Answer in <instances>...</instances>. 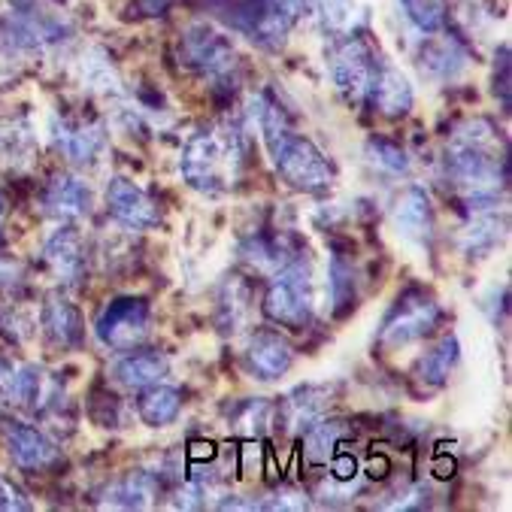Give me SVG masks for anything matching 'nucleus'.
<instances>
[{
    "label": "nucleus",
    "instance_id": "obj_36",
    "mask_svg": "<svg viewBox=\"0 0 512 512\" xmlns=\"http://www.w3.org/2000/svg\"><path fill=\"white\" fill-rule=\"evenodd\" d=\"M452 470H455V461H443V458H437V461H434V473H437L440 479L452 476Z\"/></svg>",
    "mask_w": 512,
    "mask_h": 512
},
{
    "label": "nucleus",
    "instance_id": "obj_37",
    "mask_svg": "<svg viewBox=\"0 0 512 512\" xmlns=\"http://www.w3.org/2000/svg\"><path fill=\"white\" fill-rule=\"evenodd\" d=\"M4 219H7V203H4V197H0V225H4Z\"/></svg>",
    "mask_w": 512,
    "mask_h": 512
},
{
    "label": "nucleus",
    "instance_id": "obj_11",
    "mask_svg": "<svg viewBox=\"0 0 512 512\" xmlns=\"http://www.w3.org/2000/svg\"><path fill=\"white\" fill-rule=\"evenodd\" d=\"M364 104H370L385 119H400L413 110V88H409V82L400 70L376 64Z\"/></svg>",
    "mask_w": 512,
    "mask_h": 512
},
{
    "label": "nucleus",
    "instance_id": "obj_15",
    "mask_svg": "<svg viewBox=\"0 0 512 512\" xmlns=\"http://www.w3.org/2000/svg\"><path fill=\"white\" fill-rule=\"evenodd\" d=\"M91 207V194L76 176H55L46 188V210L58 219H79Z\"/></svg>",
    "mask_w": 512,
    "mask_h": 512
},
{
    "label": "nucleus",
    "instance_id": "obj_9",
    "mask_svg": "<svg viewBox=\"0 0 512 512\" xmlns=\"http://www.w3.org/2000/svg\"><path fill=\"white\" fill-rule=\"evenodd\" d=\"M373 73H376V58L361 37H349L331 52V76L349 104L355 107L364 104Z\"/></svg>",
    "mask_w": 512,
    "mask_h": 512
},
{
    "label": "nucleus",
    "instance_id": "obj_22",
    "mask_svg": "<svg viewBox=\"0 0 512 512\" xmlns=\"http://www.w3.org/2000/svg\"><path fill=\"white\" fill-rule=\"evenodd\" d=\"M140 419L152 428H164L170 425L176 416H179V409H182V394L170 385H149L140 397Z\"/></svg>",
    "mask_w": 512,
    "mask_h": 512
},
{
    "label": "nucleus",
    "instance_id": "obj_18",
    "mask_svg": "<svg viewBox=\"0 0 512 512\" xmlns=\"http://www.w3.org/2000/svg\"><path fill=\"white\" fill-rule=\"evenodd\" d=\"M61 152L73 161V164H91L97 149L104 146V131L100 125H85V122H61L58 134H55Z\"/></svg>",
    "mask_w": 512,
    "mask_h": 512
},
{
    "label": "nucleus",
    "instance_id": "obj_29",
    "mask_svg": "<svg viewBox=\"0 0 512 512\" xmlns=\"http://www.w3.org/2000/svg\"><path fill=\"white\" fill-rule=\"evenodd\" d=\"M319 4V13L325 19V25L334 31V34H343L352 28L355 22V4L352 0H316Z\"/></svg>",
    "mask_w": 512,
    "mask_h": 512
},
{
    "label": "nucleus",
    "instance_id": "obj_27",
    "mask_svg": "<svg viewBox=\"0 0 512 512\" xmlns=\"http://www.w3.org/2000/svg\"><path fill=\"white\" fill-rule=\"evenodd\" d=\"M152 497H155V479L146 473H131L119 485H113V491H110V500L116 506H134V509L149 506Z\"/></svg>",
    "mask_w": 512,
    "mask_h": 512
},
{
    "label": "nucleus",
    "instance_id": "obj_19",
    "mask_svg": "<svg viewBox=\"0 0 512 512\" xmlns=\"http://www.w3.org/2000/svg\"><path fill=\"white\" fill-rule=\"evenodd\" d=\"M419 64L422 70L431 76V79H455L464 64H467V55L464 49L449 40V37H440V40H428L422 46V55H419Z\"/></svg>",
    "mask_w": 512,
    "mask_h": 512
},
{
    "label": "nucleus",
    "instance_id": "obj_10",
    "mask_svg": "<svg viewBox=\"0 0 512 512\" xmlns=\"http://www.w3.org/2000/svg\"><path fill=\"white\" fill-rule=\"evenodd\" d=\"M107 210L113 213V219L131 231H149L161 222V213L155 207V200L131 179L116 176L107 185Z\"/></svg>",
    "mask_w": 512,
    "mask_h": 512
},
{
    "label": "nucleus",
    "instance_id": "obj_16",
    "mask_svg": "<svg viewBox=\"0 0 512 512\" xmlns=\"http://www.w3.org/2000/svg\"><path fill=\"white\" fill-rule=\"evenodd\" d=\"M346 437H349V425L346 422L316 419L313 425H306V434H303V458L310 461L313 467H328Z\"/></svg>",
    "mask_w": 512,
    "mask_h": 512
},
{
    "label": "nucleus",
    "instance_id": "obj_34",
    "mask_svg": "<svg viewBox=\"0 0 512 512\" xmlns=\"http://www.w3.org/2000/svg\"><path fill=\"white\" fill-rule=\"evenodd\" d=\"M143 16H164L170 10V0H137Z\"/></svg>",
    "mask_w": 512,
    "mask_h": 512
},
{
    "label": "nucleus",
    "instance_id": "obj_23",
    "mask_svg": "<svg viewBox=\"0 0 512 512\" xmlns=\"http://www.w3.org/2000/svg\"><path fill=\"white\" fill-rule=\"evenodd\" d=\"M328 388H316V385H306V388H297L285 406H282V413H285V425L291 428H306V425H313L316 419H322L325 413V406H328Z\"/></svg>",
    "mask_w": 512,
    "mask_h": 512
},
{
    "label": "nucleus",
    "instance_id": "obj_25",
    "mask_svg": "<svg viewBox=\"0 0 512 512\" xmlns=\"http://www.w3.org/2000/svg\"><path fill=\"white\" fill-rule=\"evenodd\" d=\"M331 300H334V313L346 316L355 306V270L346 255H331Z\"/></svg>",
    "mask_w": 512,
    "mask_h": 512
},
{
    "label": "nucleus",
    "instance_id": "obj_8",
    "mask_svg": "<svg viewBox=\"0 0 512 512\" xmlns=\"http://www.w3.org/2000/svg\"><path fill=\"white\" fill-rule=\"evenodd\" d=\"M149 334V303L140 297L113 300L97 319V337L113 352H134Z\"/></svg>",
    "mask_w": 512,
    "mask_h": 512
},
{
    "label": "nucleus",
    "instance_id": "obj_26",
    "mask_svg": "<svg viewBox=\"0 0 512 512\" xmlns=\"http://www.w3.org/2000/svg\"><path fill=\"white\" fill-rule=\"evenodd\" d=\"M403 10L422 34H437L446 25L449 0H403Z\"/></svg>",
    "mask_w": 512,
    "mask_h": 512
},
{
    "label": "nucleus",
    "instance_id": "obj_3",
    "mask_svg": "<svg viewBox=\"0 0 512 512\" xmlns=\"http://www.w3.org/2000/svg\"><path fill=\"white\" fill-rule=\"evenodd\" d=\"M243 155L246 149H243L240 131L219 125L210 131H200L188 140L179 170L191 188L203 194H219L240 179Z\"/></svg>",
    "mask_w": 512,
    "mask_h": 512
},
{
    "label": "nucleus",
    "instance_id": "obj_2",
    "mask_svg": "<svg viewBox=\"0 0 512 512\" xmlns=\"http://www.w3.org/2000/svg\"><path fill=\"white\" fill-rule=\"evenodd\" d=\"M446 167L467 197H497L506 182V158L497 155V128L488 119H470L455 128L446 149Z\"/></svg>",
    "mask_w": 512,
    "mask_h": 512
},
{
    "label": "nucleus",
    "instance_id": "obj_5",
    "mask_svg": "<svg viewBox=\"0 0 512 512\" xmlns=\"http://www.w3.org/2000/svg\"><path fill=\"white\" fill-rule=\"evenodd\" d=\"M264 316L273 325L300 331L310 325L313 316V291H310V273L300 261H288L285 267L276 270L264 291Z\"/></svg>",
    "mask_w": 512,
    "mask_h": 512
},
{
    "label": "nucleus",
    "instance_id": "obj_6",
    "mask_svg": "<svg viewBox=\"0 0 512 512\" xmlns=\"http://www.w3.org/2000/svg\"><path fill=\"white\" fill-rule=\"evenodd\" d=\"M440 303L425 291V288H406L394 306L388 310L382 331H379V343L388 349L416 343L422 337H428L437 325H440Z\"/></svg>",
    "mask_w": 512,
    "mask_h": 512
},
{
    "label": "nucleus",
    "instance_id": "obj_1",
    "mask_svg": "<svg viewBox=\"0 0 512 512\" xmlns=\"http://www.w3.org/2000/svg\"><path fill=\"white\" fill-rule=\"evenodd\" d=\"M249 113L258 122V131L264 134V143L270 149V158L279 170V176L300 188V191H328L334 185V167L331 161L300 134L291 131L288 116L270 94H255L249 100Z\"/></svg>",
    "mask_w": 512,
    "mask_h": 512
},
{
    "label": "nucleus",
    "instance_id": "obj_24",
    "mask_svg": "<svg viewBox=\"0 0 512 512\" xmlns=\"http://www.w3.org/2000/svg\"><path fill=\"white\" fill-rule=\"evenodd\" d=\"M458 361V340L455 337H443L437 349H431L422 361H419V370H416V379L425 385V388H443L449 382V373Z\"/></svg>",
    "mask_w": 512,
    "mask_h": 512
},
{
    "label": "nucleus",
    "instance_id": "obj_7",
    "mask_svg": "<svg viewBox=\"0 0 512 512\" xmlns=\"http://www.w3.org/2000/svg\"><path fill=\"white\" fill-rule=\"evenodd\" d=\"M182 61L210 82H228L237 76V67H240L234 46L222 34L203 25L191 28L182 37Z\"/></svg>",
    "mask_w": 512,
    "mask_h": 512
},
{
    "label": "nucleus",
    "instance_id": "obj_28",
    "mask_svg": "<svg viewBox=\"0 0 512 512\" xmlns=\"http://www.w3.org/2000/svg\"><path fill=\"white\" fill-rule=\"evenodd\" d=\"M367 158H370V164L379 167L382 173H391V176L409 173V158H406V152H403L397 143H391V140L373 137V140L367 143Z\"/></svg>",
    "mask_w": 512,
    "mask_h": 512
},
{
    "label": "nucleus",
    "instance_id": "obj_30",
    "mask_svg": "<svg viewBox=\"0 0 512 512\" xmlns=\"http://www.w3.org/2000/svg\"><path fill=\"white\" fill-rule=\"evenodd\" d=\"M10 394L16 397V403H34V397L40 394V373L34 367H25L19 370L13 379H10Z\"/></svg>",
    "mask_w": 512,
    "mask_h": 512
},
{
    "label": "nucleus",
    "instance_id": "obj_33",
    "mask_svg": "<svg viewBox=\"0 0 512 512\" xmlns=\"http://www.w3.org/2000/svg\"><path fill=\"white\" fill-rule=\"evenodd\" d=\"M185 455H188V461H194V464H197V461H213V458H216V446H213V443H203V440H194V443L188 446Z\"/></svg>",
    "mask_w": 512,
    "mask_h": 512
},
{
    "label": "nucleus",
    "instance_id": "obj_13",
    "mask_svg": "<svg viewBox=\"0 0 512 512\" xmlns=\"http://www.w3.org/2000/svg\"><path fill=\"white\" fill-rule=\"evenodd\" d=\"M246 358H249V367L258 379H279L291 361H294V352L291 346L273 334V331H258L252 340H249V349H246Z\"/></svg>",
    "mask_w": 512,
    "mask_h": 512
},
{
    "label": "nucleus",
    "instance_id": "obj_32",
    "mask_svg": "<svg viewBox=\"0 0 512 512\" xmlns=\"http://www.w3.org/2000/svg\"><path fill=\"white\" fill-rule=\"evenodd\" d=\"M331 470H334L337 479H352V476L358 473V461H355L349 452H340V449H337V455L331 458Z\"/></svg>",
    "mask_w": 512,
    "mask_h": 512
},
{
    "label": "nucleus",
    "instance_id": "obj_12",
    "mask_svg": "<svg viewBox=\"0 0 512 512\" xmlns=\"http://www.w3.org/2000/svg\"><path fill=\"white\" fill-rule=\"evenodd\" d=\"M394 225L406 240H416V243H428L434 234V210H431V200L419 185H409L397 203H394Z\"/></svg>",
    "mask_w": 512,
    "mask_h": 512
},
{
    "label": "nucleus",
    "instance_id": "obj_14",
    "mask_svg": "<svg viewBox=\"0 0 512 512\" xmlns=\"http://www.w3.org/2000/svg\"><path fill=\"white\" fill-rule=\"evenodd\" d=\"M7 446H10L13 461L25 470H43V467L55 464V458H58L52 443L28 425H10L7 428Z\"/></svg>",
    "mask_w": 512,
    "mask_h": 512
},
{
    "label": "nucleus",
    "instance_id": "obj_17",
    "mask_svg": "<svg viewBox=\"0 0 512 512\" xmlns=\"http://www.w3.org/2000/svg\"><path fill=\"white\" fill-rule=\"evenodd\" d=\"M46 261L49 267L64 279V282H76L85 270V249H82V237L73 228H61L49 243H46Z\"/></svg>",
    "mask_w": 512,
    "mask_h": 512
},
{
    "label": "nucleus",
    "instance_id": "obj_21",
    "mask_svg": "<svg viewBox=\"0 0 512 512\" xmlns=\"http://www.w3.org/2000/svg\"><path fill=\"white\" fill-rule=\"evenodd\" d=\"M167 373V358L158 352H131L116 364V376L128 388H149Z\"/></svg>",
    "mask_w": 512,
    "mask_h": 512
},
{
    "label": "nucleus",
    "instance_id": "obj_4",
    "mask_svg": "<svg viewBox=\"0 0 512 512\" xmlns=\"http://www.w3.org/2000/svg\"><path fill=\"white\" fill-rule=\"evenodd\" d=\"M210 7L252 43L276 49L285 43L306 4L303 0H210Z\"/></svg>",
    "mask_w": 512,
    "mask_h": 512
},
{
    "label": "nucleus",
    "instance_id": "obj_31",
    "mask_svg": "<svg viewBox=\"0 0 512 512\" xmlns=\"http://www.w3.org/2000/svg\"><path fill=\"white\" fill-rule=\"evenodd\" d=\"M494 61V94L500 97L503 110H509V46H500V55Z\"/></svg>",
    "mask_w": 512,
    "mask_h": 512
},
{
    "label": "nucleus",
    "instance_id": "obj_20",
    "mask_svg": "<svg viewBox=\"0 0 512 512\" xmlns=\"http://www.w3.org/2000/svg\"><path fill=\"white\" fill-rule=\"evenodd\" d=\"M43 325H46L49 337L61 346H79V340H82V319L76 313V306L58 294H52L46 300Z\"/></svg>",
    "mask_w": 512,
    "mask_h": 512
},
{
    "label": "nucleus",
    "instance_id": "obj_35",
    "mask_svg": "<svg viewBox=\"0 0 512 512\" xmlns=\"http://www.w3.org/2000/svg\"><path fill=\"white\" fill-rule=\"evenodd\" d=\"M388 467H391V464H388V458H382V455H379V458H370L367 473H370L373 479H382V476L388 473Z\"/></svg>",
    "mask_w": 512,
    "mask_h": 512
}]
</instances>
